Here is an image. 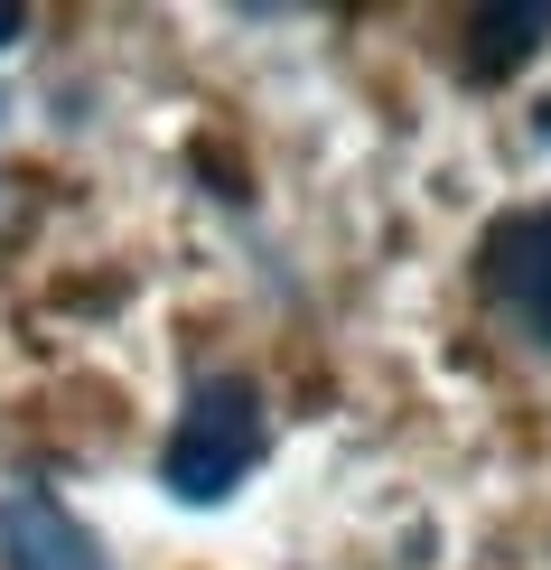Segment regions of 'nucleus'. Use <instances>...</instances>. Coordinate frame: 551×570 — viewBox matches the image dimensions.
<instances>
[{
  "mask_svg": "<svg viewBox=\"0 0 551 570\" xmlns=\"http://www.w3.org/2000/svg\"><path fill=\"white\" fill-rule=\"evenodd\" d=\"M262 449H272V421H262V393L244 374H215V384L187 393L169 449H159V478H169L178 505H225L234 487L262 468Z\"/></svg>",
  "mask_w": 551,
  "mask_h": 570,
  "instance_id": "obj_1",
  "label": "nucleus"
},
{
  "mask_svg": "<svg viewBox=\"0 0 551 570\" xmlns=\"http://www.w3.org/2000/svg\"><path fill=\"white\" fill-rule=\"evenodd\" d=\"M486 299L523 337L551 346V206H523V216H505L486 234Z\"/></svg>",
  "mask_w": 551,
  "mask_h": 570,
  "instance_id": "obj_2",
  "label": "nucleus"
},
{
  "mask_svg": "<svg viewBox=\"0 0 551 570\" xmlns=\"http://www.w3.org/2000/svg\"><path fill=\"white\" fill-rule=\"evenodd\" d=\"M0 570H112V561L47 487H10L0 495Z\"/></svg>",
  "mask_w": 551,
  "mask_h": 570,
  "instance_id": "obj_3",
  "label": "nucleus"
},
{
  "mask_svg": "<svg viewBox=\"0 0 551 570\" xmlns=\"http://www.w3.org/2000/svg\"><path fill=\"white\" fill-rule=\"evenodd\" d=\"M551 38V10L542 0H523V10H476V47H468V76L476 85H495V76H514L523 57Z\"/></svg>",
  "mask_w": 551,
  "mask_h": 570,
  "instance_id": "obj_4",
  "label": "nucleus"
},
{
  "mask_svg": "<svg viewBox=\"0 0 551 570\" xmlns=\"http://www.w3.org/2000/svg\"><path fill=\"white\" fill-rule=\"evenodd\" d=\"M19 29H29V10H19V0H0V47H19Z\"/></svg>",
  "mask_w": 551,
  "mask_h": 570,
  "instance_id": "obj_5",
  "label": "nucleus"
}]
</instances>
